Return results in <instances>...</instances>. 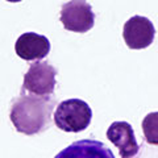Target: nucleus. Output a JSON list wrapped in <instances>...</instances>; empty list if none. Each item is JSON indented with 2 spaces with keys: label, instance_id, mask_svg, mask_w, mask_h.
Returning a JSON list of instances; mask_svg holds the SVG:
<instances>
[{
  "label": "nucleus",
  "instance_id": "20e7f679",
  "mask_svg": "<svg viewBox=\"0 0 158 158\" xmlns=\"http://www.w3.org/2000/svg\"><path fill=\"white\" fill-rule=\"evenodd\" d=\"M61 23L66 31L85 33L95 24V15L86 0H70L61 8Z\"/></svg>",
  "mask_w": 158,
  "mask_h": 158
},
{
  "label": "nucleus",
  "instance_id": "1a4fd4ad",
  "mask_svg": "<svg viewBox=\"0 0 158 158\" xmlns=\"http://www.w3.org/2000/svg\"><path fill=\"white\" fill-rule=\"evenodd\" d=\"M145 141L150 145H158V112H152L142 120Z\"/></svg>",
  "mask_w": 158,
  "mask_h": 158
},
{
  "label": "nucleus",
  "instance_id": "7ed1b4c3",
  "mask_svg": "<svg viewBox=\"0 0 158 158\" xmlns=\"http://www.w3.org/2000/svg\"><path fill=\"white\" fill-rule=\"evenodd\" d=\"M57 71L48 62H34L24 75L23 90L36 96H49L56 88Z\"/></svg>",
  "mask_w": 158,
  "mask_h": 158
},
{
  "label": "nucleus",
  "instance_id": "423d86ee",
  "mask_svg": "<svg viewBox=\"0 0 158 158\" xmlns=\"http://www.w3.org/2000/svg\"><path fill=\"white\" fill-rule=\"evenodd\" d=\"M107 138L118 149L121 158H135L140 152L133 128L127 121L112 123L107 129Z\"/></svg>",
  "mask_w": 158,
  "mask_h": 158
},
{
  "label": "nucleus",
  "instance_id": "f257e3e1",
  "mask_svg": "<svg viewBox=\"0 0 158 158\" xmlns=\"http://www.w3.org/2000/svg\"><path fill=\"white\" fill-rule=\"evenodd\" d=\"M56 102L49 96L21 94L11 107V121L16 131L27 136L41 133L50 127Z\"/></svg>",
  "mask_w": 158,
  "mask_h": 158
},
{
  "label": "nucleus",
  "instance_id": "f03ea898",
  "mask_svg": "<svg viewBox=\"0 0 158 158\" xmlns=\"http://www.w3.org/2000/svg\"><path fill=\"white\" fill-rule=\"evenodd\" d=\"M54 123L63 132L78 133L87 129L92 118L90 106L81 99H69L57 106Z\"/></svg>",
  "mask_w": 158,
  "mask_h": 158
},
{
  "label": "nucleus",
  "instance_id": "6e6552de",
  "mask_svg": "<svg viewBox=\"0 0 158 158\" xmlns=\"http://www.w3.org/2000/svg\"><path fill=\"white\" fill-rule=\"evenodd\" d=\"M54 158H115V156L103 142L87 138L73 142Z\"/></svg>",
  "mask_w": 158,
  "mask_h": 158
},
{
  "label": "nucleus",
  "instance_id": "9d476101",
  "mask_svg": "<svg viewBox=\"0 0 158 158\" xmlns=\"http://www.w3.org/2000/svg\"><path fill=\"white\" fill-rule=\"evenodd\" d=\"M7 2H9V3H19V2H21V0H7Z\"/></svg>",
  "mask_w": 158,
  "mask_h": 158
},
{
  "label": "nucleus",
  "instance_id": "0eeeda50",
  "mask_svg": "<svg viewBox=\"0 0 158 158\" xmlns=\"http://www.w3.org/2000/svg\"><path fill=\"white\" fill-rule=\"evenodd\" d=\"M15 50L17 56L24 61H38L45 58L50 52V42L48 37L33 32L21 34L16 44Z\"/></svg>",
  "mask_w": 158,
  "mask_h": 158
},
{
  "label": "nucleus",
  "instance_id": "39448f33",
  "mask_svg": "<svg viewBox=\"0 0 158 158\" xmlns=\"http://www.w3.org/2000/svg\"><path fill=\"white\" fill-rule=\"evenodd\" d=\"M156 36V29L149 19L142 16H133L125 23L123 37L128 48L145 49L152 45Z\"/></svg>",
  "mask_w": 158,
  "mask_h": 158
}]
</instances>
